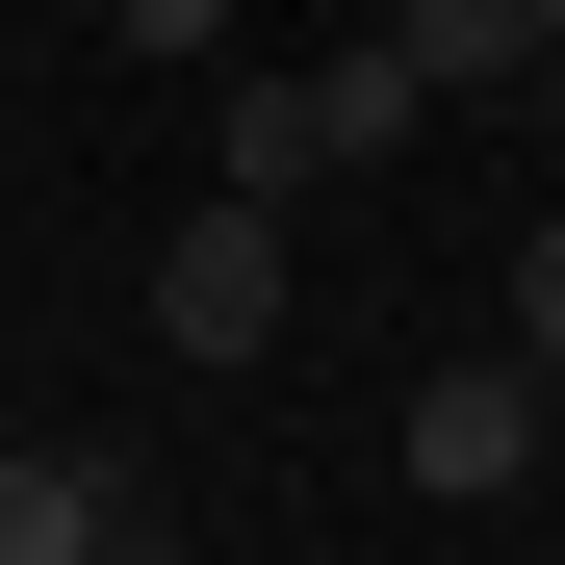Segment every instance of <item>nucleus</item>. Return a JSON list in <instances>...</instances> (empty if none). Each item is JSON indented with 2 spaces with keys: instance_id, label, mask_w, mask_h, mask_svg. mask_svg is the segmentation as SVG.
<instances>
[{
  "instance_id": "f03ea898",
  "label": "nucleus",
  "mask_w": 565,
  "mask_h": 565,
  "mask_svg": "<svg viewBox=\"0 0 565 565\" xmlns=\"http://www.w3.org/2000/svg\"><path fill=\"white\" fill-rule=\"evenodd\" d=\"M412 489H437V514L540 489V360H437V386H412Z\"/></svg>"
},
{
  "instance_id": "39448f33",
  "label": "nucleus",
  "mask_w": 565,
  "mask_h": 565,
  "mask_svg": "<svg viewBox=\"0 0 565 565\" xmlns=\"http://www.w3.org/2000/svg\"><path fill=\"white\" fill-rule=\"evenodd\" d=\"M386 26L437 52V104H514V77H540V0H386Z\"/></svg>"
},
{
  "instance_id": "f257e3e1",
  "label": "nucleus",
  "mask_w": 565,
  "mask_h": 565,
  "mask_svg": "<svg viewBox=\"0 0 565 565\" xmlns=\"http://www.w3.org/2000/svg\"><path fill=\"white\" fill-rule=\"evenodd\" d=\"M154 360H282V206L257 180H206L154 232Z\"/></svg>"
},
{
  "instance_id": "9d476101",
  "label": "nucleus",
  "mask_w": 565,
  "mask_h": 565,
  "mask_svg": "<svg viewBox=\"0 0 565 565\" xmlns=\"http://www.w3.org/2000/svg\"><path fill=\"white\" fill-rule=\"evenodd\" d=\"M540 462H565V386H540Z\"/></svg>"
},
{
  "instance_id": "20e7f679",
  "label": "nucleus",
  "mask_w": 565,
  "mask_h": 565,
  "mask_svg": "<svg viewBox=\"0 0 565 565\" xmlns=\"http://www.w3.org/2000/svg\"><path fill=\"white\" fill-rule=\"evenodd\" d=\"M104 437H0V565H104Z\"/></svg>"
},
{
  "instance_id": "0eeeda50",
  "label": "nucleus",
  "mask_w": 565,
  "mask_h": 565,
  "mask_svg": "<svg viewBox=\"0 0 565 565\" xmlns=\"http://www.w3.org/2000/svg\"><path fill=\"white\" fill-rule=\"evenodd\" d=\"M104 26H129L154 77H206V52H232V0H104Z\"/></svg>"
},
{
  "instance_id": "1a4fd4ad",
  "label": "nucleus",
  "mask_w": 565,
  "mask_h": 565,
  "mask_svg": "<svg viewBox=\"0 0 565 565\" xmlns=\"http://www.w3.org/2000/svg\"><path fill=\"white\" fill-rule=\"evenodd\" d=\"M540 77H565V0H540Z\"/></svg>"
},
{
  "instance_id": "423d86ee",
  "label": "nucleus",
  "mask_w": 565,
  "mask_h": 565,
  "mask_svg": "<svg viewBox=\"0 0 565 565\" xmlns=\"http://www.w3.org/2000/svg\"><path fill=\"white\" fill-rule=\"evenodd\" d=\"M514 360H540V386H565V206L514 232Z\"/></svg>"
},
{
  "instance_id": "6e6552de",
  "label": "nucleus",
  "mask_w": 565,
  "mask_h": 565,
  "mask_svg": "<svg viewBox=\"0 0 565 565\" xmlns=\"http://www.w3.org/2000/svg\"><path fill=\"white\" fill-rule=\"evenodd\" d=\"M104 565H206V540H180V489H154V462L104 489Z\"/></svg>"
},
{
  "instance_id": "7ed1b4c3",
  "label": "nucleus",
  "mask_w": 565,
  "mask_h": 565,
  "mask_svg": "<svg viewBox=\"0 0 565 565\" xmlns=\"http://www.w3.org/2000/svg\"><path fill=\"white\" fill-rule=\"evenodd\" d=\"M412 129H437V52L412 26H334L309 52V154H412Z\"/></svg>"
}]
</instances>
